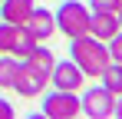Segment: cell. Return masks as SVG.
Returning <instances> with one entry per match:
<instances>
[{
  "mask_svg": "<svg viewBox=\"0 0 122 119\" xmlns=\"http://www.w3.org/2000/svg\"><path fill=\"white\" fill-rule=\"evenodd\" d=\"M23 30L36 40V43H43V40H50L56 33V13H53V10H43V7H33V13L23 20Z\"/></svg>",
  "mask_w": 122,
  "mask_h": 119,
  "instance_id": "8",
  "label": "cell"
},
{
  "mask_svg": "<svg viewBox=\"0 0 122 119\" xmlns=\"http://www.w3.org/2000/svg\"><path fill=\"white\" fill-rule=\"evenodd\" d=\"M0 119H13V106L7 99H0Z\"/></svg>",
  "mask_w": 122,
  "mask_h": 119,
  "instance_id": "15",
  "label": "cell"
},
{
  "mask_svg": "<svg viewBox=\"0 0 122 119\" xmlns=\"http://www.w3.org/2000/svg\"><path fill=\"white\" fill-rule=\"evenodd\" d=\"M112 116L122 119V96H116V106H112Z\"/></svg>",
  "mask_w": 122,
  "mask_h": 119,
  "instance_id": "16",
  "label": "cell"
},
{
  "mask_svg": "<svg viewBox=\"0 0 122 119\" xmlns=\"http://www.w3.org/2000/svg\"><path fill=\"white\" fill-rule=\"evenodd\" d=\"M0 3H3V0H0Z\"/></svg>",
  "mask_w": 122,
  "mask_h": 119,
  "instance_id": "18",
  "label": "cell"
},
{
  "mask_svg": "<svg viewBox=\"0 0 122 119\" xmlns=\"http://www.w3.org/2000/svg\"><path fill=\"white\" fill-rule=\"evenodd\" d=\"M116 13H119V23H122V7H119V10H116Z\"/></svg>",
  "mask_w": 122,
  "mask_h": 119,
  "instance_id": "17",
  "label": "cell"
},
{
  "mask_svg": "<svg viewBox=\"0 0 122 119\" xmlns=\"http://www.w3.org/2000/svg\"><path fill=\"white\" fill-rule=\"evenodd\" d=\"M122 30V23H119V13H109V10H92V20H89V33L96 40H109L116 37Z\"/></svg>",
  "mask_w": 122,
  "mask_h": 119,
  "instance_id": "9",
  "label": "cell"
},
{
  "mask_svg": "<svg viewBox=\"0 0 122 119\" xmlns=\"http://www.w3.org/2000/svg\"><path fill=\"white\" fill-rule=\"evenodd\" d=\"M122 7V0H89V10H109V13H116Z\"/></svg>",
  "mask_w": 122,
  "mask_h": 119,
  "instance_id": "14",
  "label": "cell"
},
{
  "mask_svg": "<svg viewBox=\"0 0 122 119\" xmlns=\"http://www.w3.org/2000/svg\"><path fill=\"white\" fill-rule=\"evenodd\" d=\"M23 63H30L33 70H40L43 76H50V73H53V66H56V56H53V50H50V46L36 43V46L30 50V56L23 60Z\"/></svg>",
  "mask_w": 122,
  "mask_h": 119,
  "instance_id": "11",
  "label": "cell"
},
{
  "mask_svg": "<svg viewBox=\"0 0 122 119\" xmlns=\"http://www.w3.org/2000/svg\"><path fill=\"white\" fill-rule=\"evenodd\" d=\"M33 13V0H3L0 3V17L7 20V23H20Z\"/></svg>",
  "mask_w": 122,
  "mask_h": 119,
  "instance_id": "10",
  "label": "cell"
},
{
  "mask_svg": "<svg viewBox=\"0 0 122 119\" xmlns=\"http://www.w3.org/2000/svg\"><path fill=\"white\" fill-rule=\"evenodd\" d=\"M69 60L79 66L86 76H92V79L102 76V70L112 63V56H109V43H106V40H96L92 33L69 40Z\"/></svg>",
  "mask_w": 122,
  "mask_h": 119,
  "instance_id": "1",
  "label": "cell"
},
{
  "mask_svg": "<svg viewBox=\"0 0 122 119\" xmlns=\"http://www.w3.org/2000/svg\"><path fill=\"white\" fill-rule=\"evenodd\" d=\"M17 70H20V60L10 53H0V89H13Z\"/></svg>",
  "mask_w": 122,
  "mask_h": 119,
  "instance_id": "12",
  "label": "cell"
},
{
  "mask_svg": "<svg viewBox=\"0 0 122 119\" xmlns=\"http://www.w3.org/2000/svg\"><path fill=\"white\" fill-rule=\"evenodd\" d=\"M79 103H82V113L89 119H106V116H112L116 96H112L106 86H92V89H86L79 96Z\"/></svg>",
  "mask_w": 122,
  "mask_h": 119,
  "instance_id": "6",
  "label": "cell"
},
{
  "mask_svg": "<svg viewBox=\"0 0 122 119\" xmlns=\"http://www.w3.org/2000/svg\"><path fill=\"white\" fill-rule=\"evenodd\" d=\"M50 83H53V89L79 93L82 83H86V73H82L73 60H56V66H53V73H50Z\"/></svg>",
  "mask_w": 122,
  "mask_h": 119,
  "instance_id": "5",
  "label": "cell"
},
{
  "mask_svg": "<svg viewBox=\"0 0 122 119\" xmlns=\"http://www.w3.org/2000/svg\"><path fill=\"white\" fill-rule=\"evenodd\" d=\"M43 113L50 119H73L82 113V103L76 93H66V89H56L50 96H43Z\"/></svg>",
  "mask_w": 122,
  "mask_h": 119,
  "instance_id": "4",
  "label": "cell"
},
{
  "mask_svg": "<svg viewBox=\"0 0 122 119\" xmlns=\"http://www.w3.org/2000/svg\"><path fill=\"white\" fill-rule=\"evenodd\" d=\"M89 20H92V10L79 3V0H63L56 7V33H63L66 40H76L89 33Z\"/></svg>",
  "mask_w": 122,
  "mask_h": 119,
  "instance_id": "2",
  "label": "cell"
},
{
  "mask_svg": "<svg viewBox=\"0 0 122 119\" xmlns=\"http://www.w3.org/2000/svg\"><path fill=\"white\" fill-rule=\"evenodd\" d=\"M33 46H36V40L30 37L20 23H7V20L0 23V53H10V56H17V60H26Z\"/></svg>",
  "mask_w": 122,
  "mask_h": 119,
  "instance_id": "3",
  "label": "cell"
},
{
  "mask_svg": "<svg viewBox=\"0 0 122 119\" xmlns=\"http://www.w3.org/2000/svg\"><path fill=\"white\" fill-rule=\"evenodd\" d=\"M99 79H102V86H106L112 96H122V63H116V60H112V63L102 70Z\"/></svg>",
  "mask_w": 122,
  "mask_h": 119,
  "instance_id": "13",
  "label": "cell"
},
{
  "mask_svg": "<svg viewBox=\"0 0 122 119\" xmlns=\"http://www.w3.org/2000/svg\"><path fill=\"white\" fill-rule=\"evenodd\" d=\"M46 83H50V76H43L40 70H33L30 63H23V60H20V70H17V79H13V89H17L23 99H36V96H43Z\"/></svg>",
  "mask_w": 122,
  "mask_h": 119,
  "instance_id": "7",
  "label": "cell"
}]
</instances>
